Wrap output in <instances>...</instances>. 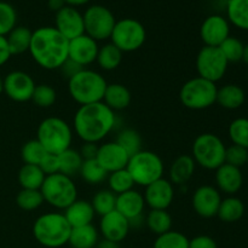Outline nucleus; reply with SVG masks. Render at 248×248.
<instances>
[{"label": "nucleus", "instance_id": "49530a36", "mask_svg": "<svg viewBox=\"0 0 248 248\" xmlns=\"http://www.w3.org/2000/svg\"><path fill=\"white\" fill-rule=\"evenodd\" d=\"M247 155L248 149L246 148L232 144L230 147H227V150H225V164L241 169L247 164Z\"/></svg>", "mask_w": 248, "mask_h": 248}, {"label": "nucleus", "instance_id": "20e7f679", "mask_svg": "<svg viewBox=\"0 0 248 248\" xmlns=\"http://www.w3.org/2000/svg\"><path fill=\"white\" fill-rule=\"evenodd\" d=\"M31 232L41 246L60 248L68 244L72 227L62 212H47L36 218Z\"/></svg>", "mask_w": 248, "mask_h": 248}, {"label": "nucleus", "instance_id": "a211bd4d", "mask_svg": "<svg viewBox=\"0 0 248 248\" xmlns=\"http://www.w3.org/2000/svg\"><path fill=\"white\" fill-rule=\"evenodd\" d=\"M98 50V41H96L86 34H82L78 38L69 40L68 58L72 60L73 62L78 63L80 67L86 68L87 65L96 62Z\"/></svg>", "mask_w": 248, "mask_h": 248}, {"label": "nucleus", "instance_id": "aec40b11", "mask_svg": "<svg viewBox=\"0 0 248 248\" xmlns=\"http://www.w3.org/2000/svg\"><path fill=\"white\" fill-rule=\"evenodd\" d=\"M130 229L127 218L124 217L116 210L101 217L99 220V234L103 236L104 240L115 244L124 241L127 237Z\"/></svg>", "mask_w": 248, "mask_h": 248}, {"label": "nucleus", "instance_id": "c756f323", "mask_svg": "<svg viewBox=\"0 0 248 248\" xmlns=\"http://www.w3.org/2000/svg\"><path fill=\"white\" fill-rule=\"evenodd\" d=\"M45 173L41 171L38 165L24 164L18 172L19 186L22 189H31V190H40L44 181H45Z\"/></svg>", "mask_w": 248, "mask_h": 248}, {"label": "nucleus", "instance_id": "b1692460", "mask_svg": "<svg viewBox=\"0 0 248 248\" xmlns=\"http://www.w3.org/2000/svg\"><path fill=\"white\" fill-rule=\"evenodd\" d=\"M196 164L191 155H181L177 157L169 170V181L173 186H184L194 176Z\"/></svg>", "mask_w": 248, "mask_h": 248}, {"label": "nucleus", "instance_id": "6ab92c4d", "mask_svg": "<svg viewBox=\"0 0 248 248\" xmlns=\"http://www.w3.org/2000/svg\"><path fill=\"white\" fill-rule=\"evenodd\" d=\"M96 160L109 174L114 171L126 169L130 155L119 143L114 140V142H106L98 145Z\"/></svg>", "mask_w": 248, "mask_h": 248}, {"label": "nucleus", "instance_id": "f8f14e48", "mask_svg": "<svg viewBox=\"0 0 248 248\" xmlns=\"http://www.w3.org/2000/svg\"><path fill=\"white\" fill-rule=\"evenodd\" d=\"M195 65L199 77L217 84L224 78L229 62L219 47L203 46L196 56Z\"/></svg>", "mask_w": 248, "mask_h": 248}, {"label": "nucleus", "instance_id": "c9c22d12", "mask_svg": "<svg viewBox=\"0 0 248 248\" xmlns=\"http://www.w3.org/2000/svg\"><path fill=\"white\" fill-rule=\"evenodd\" d=\"M93 207L94 213L101 217L113 212L116 208V195L109 189H102L97 191L93 195L92 200L90 201Z\"/></svg>", "mask_w": 248, "mask_h": 248}, {"label": "nucleus", "instance_id": "13d9d810", "mask_svg": "<svg viewBox=\"0 0 248 248\" xmlns=\"http://www.w3.org/2000/svg\"><path fill=\"white\" fill-rule=\"evenodd\" d=\"M4 93V79L1 78V75H0V96Z\"/></svg>", "mask_w": 248, "mask_h": 248}, {"label": "nucleus", "instance_id": "9b49d317", "mask_svg": "<svg viewBox=\"0 0 248 248\" xmlns=\"http://www.w3.org/2000/svg\"><path fill=\"white\" fill-rule=\"evenodd\" d=\"M84 16L85 34L96 41H104L110 39L111 31L116 23L113 12L103 5L94 4L87 7Z\"/></svg>", "mask_w": 248, "mask_h": 248}, {"label": "nucleus", "instance_id": "a878e982", "mask_svg": "<svg viewBox=\"0 0 248 248\" xmlns=\"http://www.w3.org/2000/svg\"><path fill=\"white\" fill-rule=\"evenodd\" d=\"M246 93L244 89L236 84H227L218 89L217 103L228 110H235L244 106Z\"/></svg>", "mask_w": 248, "mask_h": 248}, {"label": "nucleus", "instance_id": "6e6d98bb", "mask_svg": "<svg viewBox=\"0 0 248 248\" xmlns=\"http://www.w3.org/2000/svg\"><path fill=\"white\" fill-rule=\"evenodd\" d=\"M97 248H119L118 247V244H115V242H111V241H108V240H102V241H98V244H97Z\"/></svg>", "mask_w": 248, "mask_h": 248}, {"label": "nucleus", "instance_id": "39448f33", "mask_svg": "<svg viewBox=\"0 0 248 248\" xmlns=\"http://www.w3.org/2000/svg\"><path fill=\"white\" fill-rule=\"evenodd\" d=\"M36 140L50 154L58 155L69 149L73 142V128L58 116L46 118L39 124Z\"/></svg>", "mask_w": 248, "mask_h": 248}, {"label": "nucleus", "instance_id": "473e14b6", "mask_svg": "<svg viewBox=\"0 0 248 248\" xmlns=\"http://www.w3.org/2000/svg\"><path fill=\"white\" fill-rule=\"evenodd\" d=\"M172 217L167 210H150L145 217V225L157 236L172 230Z\"/></svg>", "mask_w": 248, "mask_h": 248}, {"label": "nucleus", "instance_id": "864d4df0", "mask_svg": "<svg viewBox=\"0 0 248 248\" xmlns=\"http://www.w3.org/2000/svg\"><path fill=\"white\" fill-rule=\"evenodd\" d=\"M47 2H48V7H50V10H52V11L55 12L60 11L61 9H63V7L65 6L64 0H47Z\"/></svg>", "mask_w": 248, "mask_h": 248}, {"label": "nucleus", "instance_id": "bf43d9fd", "mask_svg": "<svg viewBox=\"0 0 248 248\" xmlns=\"http://www.w3.org/2000/svg\"><path fill=\"white\" fill-rule=\"evenodd\" d=\"M246 165H248V155H247V164Z\"/></svg>", "mask_w": 248, "mask_h": 248}, {"label": "nucleus", "instance_id": "c03bdc74", "mask_svg": "<svg viewBox=\"0 0 248 248\" xmlns=\"http://www.w3.org/2000/svg\"><path fill=\"white\" fill-rule=\"evenodd\" d=\"M17 26V12L11 4L0 1V36H6Z\"/></svg>", "mask_w": 248, "mask_h": 248}, {"label": "nucleus", "instance_id": "5701e85b", "mask_svg": "<svg viewBox=\"0 0 248 248\" xmlns=\"http://www.w3.org/2000/svg\"><path fill=\"white\" fill-rule=\"evenodd\" d=\"M63 215H64L65 219L68 220L70 227L78 228L92 224L96 213H94V210L90 201L78 199L72 205L65 208Z\"/></svg>", "mask_w": 248, "mask_h": 248}, {"label": "nucleus", "instance_id": "ddd939ff", "mask_svg": "<svg viewBox=\"0 0 248 248\" xmlns=\"http://www.w3.org/2000/svg\"><path fill=\"white\" fill-rule=\"evenodd\" d=\"M35 86L36 84L31 75L22 70L10 72L4 78V93L18 103L31 101Z\"/></svg>", "mask_w": 248, "mask_h": 248}, {"label": "nucleus", "instance_id": "dca6fc26", "mask_svg": "<svg viewBox=\"0 0 248 248\" xmlns=\"http://www.w3.org/2000/svg\"><path fill=\"white\" fill-rule=\"evenodd\" d=\"M55 28L68 40L78 38L85 34L84 16L77 7L65 5L63 9L56 12Z\"/></svg>", "mask_w": 248, "mask_h": 248}, {"label": "nucleus", "instance_id": "f704fd0d", "mask_svg": "<svg viewBox=\"0 0 248 248\" xmlns=\"http://www.w3.org/2000/svg\"><path fill=\"white\" fill-rule=\"evenodd\" d=\"M79 174L90 186H98L108 178V172L97 162L96 159L84 160Z\"/></svg>", "mask_w": 248, "mask_h": 248}, {"label": "nucleus", "instance_id": "f03ea898", "mask_svg": "<svg viewBox=\"0 0 248 248\" xmlns=\"http://www.w3.org/2000/svg\"><path fill=\"white\" fill-rule=\"evenodd\" d=\"M68 46L69 40L55 27H40L31 33L28 52L40 68L56 70L68 60Z\"/></svg>", "mask_w": 248, "mask_h": 248}, {"label": "nucleus", "instance_id": "7c9ffc66", "mask_svg": "<svg viewBox=\"0 0 248 248\" xmlns=\"http://www.w3.org/2000/svg\"><path fill=\"white\" fill-rule=\"evenodd\" d=\"M123 55L124 53L114 44L107 43L99 46L96 62L101 69L106 70V72H111L121 64Z\"/></svg>", "mask_w": 248, "mask_h": 248}, {"label": "nucleus", "instance_id": "bb28decb", "mask_svg": "<svg viewBox=\"0 0 248 248\" xmlns=\"http://www.w3.org/2000/svg\"><path fill=\"white\" fill-rule=\"evenodd\" d=\"M99 241V232L94 225L72 228L68 244L72 248H94Z\"/></svg>", "mask_w": 248, "mask_h": 248}, {"label": "nucleus", "instance_id": "0eeeda50", "mask_svg": "<svg viewBox=\"0 0 248 248\" xmlns=\"http://www.w3.org/2000/svg\"><path fill=\"white\" fill-rule=\"evenodd\" d=\"M44 201L56 210L64 211L68 206L78 200V188L73 178L62 173L45 177L40 188Z\"/></svg>", "mask_w": 248, "mask_h": 248}, {"label": "nucleus", "instance_id": "3c124183", "mask_svg": "<svg viewBox=\"0 0 248 248\" xmlns=\"http://www.w3.org/2000/svg\"><path fill=\"white\" fill-rule=\"evenodd\" d=\"M97 152H98V145L94 144V143H84L79 150L80 155L84 160L96 159Z\"/></svg>", "mask_w": 248, "mask_h": 248}, {"label": "nucleus", "instance_id": "6e6552de", "mask_svg": "<svg viewBox=\"0 0 248 248\" xmlns=\"http://www.w3.org/2000/svg\"><path fill=\"white\" fill-rule=\"evenodd\" d=\"M224 142L215 133H202L195 138L191 147V157L196 165L205 170L216 171L225 164Z\"/></svg>", "mask_w": 248, "mask_h": 248}, {"label": "nucleus", "instance_id": "f257e3e1", "mask_svg": "<svg viewBox=\"0 0 248 248\" xmlns=\"http://www.w3.org/2000/svg\"><path fill=\"white\" fill-rule=\"evenodd\" d=\"M118 119L115 111L107 107L103 102L80 106L73 119L75 135L84 143L102 142L114 128Z\"/></svg>", "mask_w": 248, "mask_h": 248}, {"label": "nucleus", "instance_id": "4be33fe9", "mask_svg": "<svg viewBox=\"0 0 248 248\" xmlns=\"http://www.w3.org/2000/svg\"><path fill=\"white\" fill-rule=\"evenodd\" d=\"M145 208V201L143 194L140 191L128 190L126 193L116 195V208L119 213L127 218L128 220L143 216Z\"/></svg>", "mask_w": 248, "mask_h": 248}, {"label": "nucleus", "instance_id": "9d476101", "mask_svg": "<svg viewBox=\"0 0 248 248\" xmlns=\"http://www.w3.org/2000/svg\"><path fill=\"white\" fill-rule=\"evenodd\" d=\"M147 31L144 26L135 18H123L116 21L110 35V43L123 53L137 51L144 45Z\"/></svg>", "mask_w": 248, "mask_h": 248}, {"label": "nucleus", "instance_id": "72a5a7b5", "mask_svg": "<svg viewBox=\"0 0 248 248\" xmlns=\"http://www.w3.org/2000/svg\"><path fill=\"white\" fill-rule=\"evenodd\" d=\"M58 162H60V173L73 178L79 174L84 159L80 155L79 150L69 148L65 152L58 154Z\"/></svg>", "mask_w": 248, "mask_h": 248}, {"label": "nucleus", "instance_id": "a19ab883", "mask_svg": "<svg viewBox=\"0 0 248 248\" xmlns=\"http://www.w3.org/2000/svg\"><path fill=\"white\" fill-rule=\"evenodd\" d=\"M153 248H189V239L182 232L170 230L156 237Z\"/></svg>", "mask_w": 248, "mask_h": 248}, {"label": "nucleus", "instance_id": "58836bf2", "mask_svg": "<svg viewBox=\"0 0 248 248\" xmlns=\"http://www.w3.org/2000/svg\"><path fill=\"white\" fill-rule=\"evenodd\" d=\"M116 143L121 145L130 156L142 150V137L140 133L133 128H124L118 133Z\"/></svg>", "mask_w": 248, "mask_h": 248}, {"label": "nucleus", "instance_id": "2eb2a0df", "mask_svg": "<svg viewBox=\"0 0 248 248\" xmlns=\"http://www.w3.org/2000/svg\"><path fill=\"white\" fill-rule=\"evenodd\" d=\"M200 36L205 46L219 47L230 36V23L222 15H210L201 23Z\"/></svg>", "mask_w": 248, "mask_h": 248}, {"label": "nucleus", "instance_id": "f3484780", "mask_svg": "<svg viewBox=\"0 0 248 248\" xmlns=\"http://www.w3.org/2000/svg\"><path fill=\"white\" fill-rule=\"evenodd\" d=\"M145 206L150 210H167L174 199V186L169 179L160 178L145 186L143 193Z\"/></svg>", "mask_w": 248, "mask_h": 248}, {"label": "nucleus", "instance_id": "4d7b16f0", "mask_svg": "<svg viewBox=\"0 0 248 248\" xmlns=\"http://www.w3.org/2000/svg\"><path fill=\"white\" fill-rule=\"evenodd\" d=\"M242 62L245 63V64L248 65V44H246L244 47V53H242Z\"/></svg>", "mask_w": 248, "mask_h": 248}, {"label": "nucleus", "instance_id": "603ef678", "mask_svg": "<svg viewBox=\"0 0 248 248\" xmlns=\"http://www.w3.org/2000/svg\"><path fill=\"white\" fill-rule=\"evenodd\" d=\"M11 58V52H10L9 45L5 36H0V67L7 63V61Z\"/></svg>", "mask_w": 248, "mask_h": 248}, {"label": "nucleus", "instance_id": "2f4dec72", "mask_svg": "<svg viewBox=\"0 0 248 248\" xmlns=\"http://www.w3.org/2000/svg\"><path fill=\"white\" fill-rule=\"evenodd\" d=\"M227 19L241 31H248V0H228Z\"/></svg>", "mask_w": 248, "mask_h": 248}, {"label": "nucleus", "instance_id": "4468645a", "mask_svg": "<svg viewBox=\"0 0 248 248\" xmlns=\"http://www.w3.org/2000/svg\"><path fill=\"white\" fill-rule=\"evenodd\" d=\"M222 202L220 191L213 186H201L194 191L191 205L194 211L201 218H213L217 216Z\"/></svg>", "mask_w": 248, "mask_h": 248}, {"label": "nucleus", "instance_id": "393cba45", "mask_svg": "<svg viewBox=\"0 0 248 248\" xmlns=\"http://www.w3.org/2000/svg\"><path fill=\"white\" fill-rule=\"evenodd\" d=\"M131 101L132 96L130 90L125 85L114 82V84H108L102 102L113 111H119L127 108L131 104Z\"/></svg>", "mask_w": 248, "mask_h": 248}, {"label": "nucleus", "instance_id": "e433bc0d", "mask_svg": "<svg viewBox=\"0 0 248 248\" xmlns=\"http://www.w3.org/2000/svg\"><path fill=\"white\" fill-rule=\"evenodd\" d=\"M107 181H108L109 190L113 191L115 195H120V194L126 193V191L132 190L133 186H136L132 177H131V174L128 173L126 169L109 173Z\"/></svg>", "mask_w": 248, "mask_h": 248}, {"label": "nucleus", "instance_id": "a18cd8bd", "mask_svg": "<svg viewBox=\"0 0 248 248\" xmlns=\"http://www.w3.org/2000/svg\"><path fill=\"white\" fill-rule=\"evenodd\" d=\"M244 43L240 39L230 35L229 38L225 39L219 46L220 51L223 52L224 57L229 63H236L242 60V53H244Z\"/></svg>", "mask_w": 248, "mask_h": 248}, {"label": "nucleus", "instance_id": "412c9836", "mask_svg": "<svg viewBox=\"0 0 248 248\" xmlns=\"http://www.w3.org/2000/svg\"><path fill=\"white\" fill-rule=\"evenodd\" d=\"M216 188L227 195L232 196L240 191L244 184V174L241 169L232 166L229 164H223L216 170Z\"/></svg>", "mask_w": 248, "mask_h": 248}, {"label": "nucleus", "instance_id": "79ce46f5", "mask_svg": "<svg viewBox=\"0 0 248 248\" xmlns=\"http://www.w3.org/2000/svg\"><path fill=\"white\" fill-rule=\"evenodd\" d=\"M31 101L39 108H50L57 101V92L51 85H36L31 96Z\"/></svg>", "mask_w": 248, "mask_h": 248}, {"label": "nucleus", "instance_id": "7ed1b4c3", "mask_svg": "<svg viewBox=\"0 0 248 248\" xmlns=\"http://www.w3.org/2000/svg\"><path fill=\"white\" fill-rule=\"evenodd\" d=\"M108 82L101 73L84 68L68 80V92L79 106L98 103L103 101Z\"/></svg>", "mask_w": 248, "mask_h": 248}, {"label": "nucleus", "instance_id": "de8ad7c7", "mask_svg": "<svg viewBox=\"0 0 248 248\" xmlns=\"http://www.w3.org/2000/svg\"><path fill=\"white\" fill-rule=\"evenodd\" d=\"M39 167L41 171L45 173V176H50V174H55L60 172V162H58V155L55 154H47L44 156L41 162L39 164Z\"/></svg>", "mask_w": 248, "mask_h": 248}, {"label": "nucleus", "instance_id": "8fccbe9b", "mask_svg": "<svg viewBox=\"0 0 248 248\" xmlns=\"http://www.w3.org/2000/svg\"><path fill=\"white\" fill-rule=\"evenodd\" d=\"M60 69H61V72L63 73V75H64V77H67L68 80H69L70 78L74 77L75 74H78V73H79L81 69H84V68L80 67L78 63L73 62L72 60H69V58H68V60L64 62V64H63Z\"/></svg>", "mask_w": 248, "mask_h": 248}, {"label": "nucleus", "instance_id": "1a4fd4ad", "mask_svg": "<svg viewBox=\"0 0 248 248\" xmlns=\"http://www.w3.org/2000/svg\"><path fill=\"white\" fill-rule=\"evenodd\" d=\"M218 87L215 82L195 77L184 82L179 91V99L186 108L203 110L217 103Z\"/></svg>", "mask_w": 248, "mask_h": 248}, {"label": "nucleus", "instance_id": "423d86ee", "mask_svg": "<svg viewBox=\"0 0 248 248\" xmlns=\"http://www.w3.org/2000/svg\"><path fill=\"white\" fill-rule=\"evenodd\" d=\"M126 170L136 186H147L164 177L165 165L161 157L150 150H140L130 156Z\"/></svg>", "mask_w": 248, "mask_h": 248}, {"label": "nucleus", "instance_id": "cd10ccee", "mask_svg": "<svg viewBox=\"0 0 248 248\" xmlns=\"http://www.w3.org/2000/svg\"><path fill=\"white\" fill-rule=\"evenodd\" d=\"M245 215V203L236 196H228L222 199L217 217L224 223L239 222Z\"/></svg>", "mask_w": 248, "mask_h": 248}, {"label": "nucleus", "instance_id": "4c0bfd02", "mask_svg": "<svg viewBox=\"0 0 248 248\" xmlns=\"http://www.w3.org/2000/svg\"><path fill=\"white\" fill-rule=\"evenodd\" d=\"M45 202L43 194L40 190H31V189H22L16 196V203L21 210L31 212L41 207Z\"/></svg>", "mask_w": 248, "mask_h": 248}, {"label": "nucleus", "instance_id": "ea45409f", "mask_svg": "<svg viewBox=\"0 0 248 248\" xmlns=\"http://www.w3.org/2000/svg\"><path fill=\"white\" fill-rule=\"evenodd\" d=\"M229 138L232 144L248 149V119L237 118L229 125Z\"/></svg>", "mask_w": 248, "mask_h": 248}, {"label": "nucleus", "instance_id": "c85d7f7f", "mask_svg": "<svg viewBox=\"0 0 248 248\" xmlns=\"http://www.w3.org/2000/svg\"><path fill=\"white\" fill-rule=\"evenodd\" d=\"M33 31L24 26H16L5 38L9 45L11 56L22 55L29 51Z\"/></svg>", "mask_w": 248, "mask_h": 248}, {"label": "nucleus", "instance_id": "5fc2aeb1", "mask_svg": "<svg viewBox=\"0 0 248 248\" xmlns=\"http://www.w3.org/2000/svg\"><path fill=\"white\" fill-rule=\"evenodd\" d=\"M90 1H91V0H64L65 5H68V6H73V7L82 6V5H86L87 2Z\"/></svg>", "mask_w": 248, "mask_h": 248}, {"label": "nucleus", "instance_id": "37998d69", "mask_svg": "<svg viewBox=\"0 0 248 248\" xmlns=\"http://www.w3.org/2000/svg\"><path fill=\"white\" fill-rule=\"evenodd\" d=\"M46 154H47V152L44 149L43 145L36 140H31L24 143L21 150L22 160L24 161V164L28 165H38L39 166V164Z\"/></svg>", "mask_w": 248, "mask_h": 248}, {"label": "nucleus", "instance_id": "09e8293b", "mask_svg": "<svg viewBox=\"0 0 248 248\" xmlns=\"http://www.w3.org/2000/svg\"><path fill=\"white\" fill-rule=\"evenodd\" d=\"M189 248H218L217 242L208 235H199L189 240Z\"/></svg>", "mask_w": 248, "mask_h": 248}]
</instances>
